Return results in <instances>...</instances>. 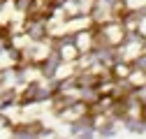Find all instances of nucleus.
<instances>
[]
</instances>
